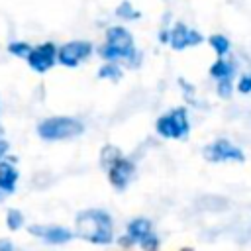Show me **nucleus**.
Segmentation results:
<instances>
[{"mask_svg":"<svg viewBox=\"0 0 251 251\" xmlns=\"http://www.w3.org/2000/svg\"><path fill=\"white\" fill-rule=\"evenodd\" d=\"M76 235L94 245H108L114 241V222L106 210L90 208L76 214Z\"/></svg>","mask_w":251,"mask_h":251,"instance_id":"nucleus-1","label":"nucleus"},{"mask_svg":"<svg viewBox=\"0 0 251 251\" xmlns=\"http://www.w3.org/2000/svg\"><path fill=\"white\" fill-rule=\"evenodd\" d=\"M100 57L106 63H116V61H127L131 67L139 65L141 55L133 47V37L126 27H110L106 31V43L100 47Z\"/></svg>","mask_w":251,"mask_h":251,"instance_id":"nucleus-2","label":"nucleus"},{"mask_svg":"<svg viewBox=\"0 0 251 251\" xmlns=\"http://www.w3.org/2000/svg\"><path fill=\"white\" fill-rule=\"evenodd\" d=\"M82 131H84L82 122L69 118V116H53L37 124V135L45 141L73 139V137H78Z\"/></svg>","mask_w":251,"mask_h":251,"instance_id":"nucleus-3","label":"nucleus"},{"mask_svg":"<svg viewBox=\"0 0 251 251\" xmlns=\"http://www.w3.org/2000/svg\"><path fill=\"white\" fill-rule=\"evenodd\" d=\"M155 129L161 137L167 139H184L190 133V122H188V114L184 108H173L171 112L163 114L157 124Z\"/></svg>","mask_w":251,"mask_h":251,"instance_id":"nucleus-4","label":"nucleus"},{"mask_svg":"<svg viewBox=\"0 0 251 251\" xmlns=\"http://www.w3.org/2000/svg\"><path fill=\"white\" fill-rule=\"evenodd\" d=\"M202 155H204L206 161H212V163H224V161L243 163L245 161L243 151L237 145H233L231 141H227V139H216V141H212L210 145H206L202 149Z\"/></svg>","mask_w":251,"mask_h":251,"instance_id":"nucleus-5","label":"nucleus"},{"mask_svg":"<svg viewBox=\"0 0 251 251\" xmlns=\"http://www.w3.org/2000/svg\"><path fill=\"white\" fill-rule=\"evenodd\" d=\"M92 53V45L88 41H69L65 43L59 53H57V61L65 67H76L78 63H82L88 55Z\"/></svg>","mask_w":251,"mask_h":251,"instance_id":"nucleus-6","label":"nucleus"},{"mask_svg":"<svg viewBox=\"0 0 251 251\" xmlns=\"http://www.w3.org/2000/svg\"><path fill=\"white\" fill-rule=\"evenodd\" d=\"M57 49L53 43H41L37 47L31 49L29 57H27V65L37 71V73H45L49 71L53 65H55V59H57Z\"/></svg>","mask_w":251,"mask_h":251,"instance_id":"nucleus-7","label":"nucleus"},{"mask_svg":"<svg viewBox=\"0 0 251 251\" xmlns=\"http://www.w3.org/2000/svg\"><path fill=\"white\" fill-rule=\"evenodd\" d=\"M133 173H135L133 161H129V159H126V157H120L118 161H114V163L110 165V169H108V178H110V182H112V186H114L116 190H124V188L129 184V180L133 178Z\"/></svg>","mask_w":251,"mask_h":251,"instance_id":"nucleus-8","label":"nucleus"},{"mask_svg":"<svg viewBox=\"0 0 251 251\" xmlns=\"http://www.w3.org/2000/svg\"><path fill=\"white\" fill-rule=\"evenodd\" d=\"M27 231H29L31 235L39 237L41 241L53 243V245L67 243V241H71V239L75 237L73 231L67 229V227H63V226H39V224H35V226H29Z\"/></svg>","mask_w":251,"mask_h":251,"instance_id":"nucleus-9","label":"nucleus"},{"mask_svg":"<svg viewBox=\"0 0 251 251\" xmlns=\"http://www.w3.org/2000/svg\"><path fill=\"white\" fill-rule=\"evenodd\" d=\"M153 229H151V222L147 220V218H135V220H131L129 224H127V233H126V237H122L120 239V243L122 245H126V247H129V245H133V243H139L145 235H149Z\"/></svg>","mask_w":251,"mask_h":251,"instance_id":"nucleus-10","label":"nucleus"},{"mask_svg":"<svg viewBox=\"0 0 251 251\" xmlns=\"http://www.w3.org/2000/svg\"><path fill=\"white\" fill-rule=\"evenodd\" d=\"M16 182H18V169L14 167V163H10L8 159L0 161V188L6 194H12L16 190Z\"/></svg>","mask_w":251,"mask_h":251,"instance_id":"nucleus-11","label":"nucleus"},{"mask_svg":"<svg viewBox=\"0 0 251 251\" xmlns=\"http://www.w3.org/2000/svg\"><path fill=\"white\" fill-rule=\"evenodd\" d=\"M171 47L180 51L184 47H190V29L184 25V24H176L173 29H171V39H169Z\"/></svg>","mask_w":251,"mask_h":251,"instance_id":"nucleus-12","label":"nucleus"},{"mask_svg":"<svg viewBox=\"0 0 251 251\" xmlns=\"http://www.w3.org/2000/svg\"><path fill=\"white\" fill-rule=\"evenodd\" d=\"M233 73H235V65H233L231 61L222 59V57L210 67V75H212L218 82H220V80H227V78H231Z\"/></svg>","mask_w":251,"mask_h":251,"instance_id":"nucleus-13","label":"nucleus"},{"mask_svg":"<svg viewBox=\"0 0 251 251\" xmlns=\"http://www.w3.org/2000/svg\"><path fill=\"white\" fill-rule=\"evenodd\" d=\"M208 43L212 45V49L216 51V55L218 57H224L227 51H229V41H227V37H224V35H210V39H208Z\"/></svg>","mask_w":251,"mask_h":251,"instance_id":"nucleus-14","label":"nucleus"},{"mask_svg":"<svg viewBox=\"0 0 251 251\" xmlns=\"http://www.w3.org/2000/svg\"><path fill=\"white\" fill-rule=\"evenodd\" d=\"M120 157H122V153H120L118 147H114V145H106V147L102 149V157H100L102 167H104V169H110V165H112L114 161H118Z\"/></svg>","mask_w":251,"mask_h":251,"instance_id":"nucleus-15","label":"nucleus"},{"mask_svg":"<svg viewBox=\"0 0 251 251\" xmlns=\"http://www.w3.org/2000/svg\"><path fill=\"white\" fill-rule=\"evenodd\" d=\"M6 226H8V229L18 231L24 226V214L20 210H16V208H10L8 214H6Z\"/></svg>","mask_w":251,"mask_h":251,"instance_id":"nucleus-16","label":"nucleus"},{"mask_svg":"<svg viewBox=\"0 0 251 251\" xmlns=\"http://www.w3.org/2000/svg\"><path fill=\"white\" fill-rule=\"evenodd\" d=\"M98 76L100 78H112V80H118L122 76V69L116 65V63H104L98 71Z\"/></svg>","mask_w":251,"mask_h":251,"instance_id":"nucleus-17","label":"nucleus"},{"mask_svg":"<svg viewBox=\"0 0 251 251\" xmlns=\"http://www.w3.org/2000/svg\"><path fill=\"white\" fill-rule=\"evenodd\" d=\"M116 14H118V18H122V20H137L141 14L137 12V10H133V6L126 0V2H122L118 8H116Z\"/></svg>","mask_w":251,"mask_h":251,"instance_id":"nucleus-18","label":"nucleus"},{"mask_svg":"<svg viewBox=\"0 0 251 251\" xmlns=\"http://www.w3.org/2000/svg\"><path fill=\"white\" fill-rule=\"evenodd\" d=\"M31 49L33 47H29L25 41H12L10 45H8V51L12 53V55H16V57H29V53H31Z\"/></svg>","mask_w":251,"mask_h":251,"instance_id":"nucleus-19","label":"nucleus"},{"mask_svg":"<svg viewBox=\"0 0 251 251\" xmlns=\"http://www.w3.org/2000/svg\"><path fill=\"white\" fill-rule=\"evenodd\" d=\"M139 245H141V249H143V251H157V249H159V245H161V241H159V235L151 231L149 235H145V237L139 241Z\"/></svg>","mask_w":251,"mask_h":251,"instance_id":"nucleus-20","label":"nucleus"},{"mask_svg":"<svg viewBox=\"0 0 251 251\" xmlns=\"http://www.w3.org/2000/svg\"><path fill=\"white\" fill-rule=\"evenodd\" d=\"M237 90H239L241 94H249V92H251V73H247V75H243V76L239 78Z\"/></svg>","mask_w":251,"mask_h":251,"instance_id":"nucleus-21","label":"nucleus"},{"mask_svg":"<svg viewBox=\"0 0 251 251\" xmlns=\"http://www.w3.org/2000/svg\"><path fill=\"white\" fill-rule=\"evenodd\" d=\"M218 94H220L222 98H229V94H231V78L218 82Z\"/></svg>","mask_w":251,"mask_h":251,"instance_id":"nucleus-22","label":"nucleus"},{"mask_svg":"<svg viewBox=\"0 0 251 251\" xmlns=\"http://www.w3.org/2000/svg\"><path fill=\"white\" fill-rule=\"evenodd\" d=\"M0 251H16V247H14V243H12L10 239L2 237V239H0Z\"/></svg>","mask_w":251,"mask_h":251,"instance_id":"nucleus-23","label":"nucleus"},{"mask_svg":"<svg viewBox=\"0 0 251 251\" xmlns=\"http://www.w3.org/2000/svg\"><path fill=\"white\" fill-rule=\"evenodd\" d=\"M8 149H10V143H8L4 137H0V161H4V159H6Z\"/></svg>","mask_w":251,"mask_h":251,"instance_id":"nucleus-24","label":"nucleus"},{"mask_svg":"<svg viewBox=\"0 0 251 251\" xmlns=\"http://www.w3.org/2000/svg\"><path fill=\"white\" fill-rule=\"evenodd\" d=\"M6 196H8V194H6V192H4V190H2V188H0V202H2V200H4V198H6Z\"/></svg>","mask_w":251,"mask_h":251,"instance_id":"nucleus-25","label":"nucleus"},{"mask_svg":"<svg viewBox=\"0 0 251 251\" xmlns=\"http://www.w3.org/2000/svg\"><path fill=\"white\" fill-rule=\"evenodd\" d=\"M2 135H4V129H2V126H0V137H2Z\"/></svg>","mask_w":251,"mask_h":251,"instance_id":"nucleus-26","label":"nucleus"}]
</instances>
